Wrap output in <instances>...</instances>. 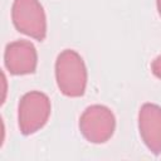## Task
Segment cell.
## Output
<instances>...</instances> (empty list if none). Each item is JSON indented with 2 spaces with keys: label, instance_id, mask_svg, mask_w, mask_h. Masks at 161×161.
Here are the masks:
<instances>
[{
  "label": "cell",
  "instance_id": "obj_2",
  "mask_svg": "<svg viewBox=\"0 0 161 161\" xmlns=\"http://www.w3.org/2000/svg\"><path fill=\"white\" fill-rule=\"evenodd\" d=\"M52 104L49 97L39 91L25 93L18 106V123L23 135H31L45 126Z\"/></svg>",
  "mask_w": 161,
  "mask_h": 161
},
{
  "label": "cell",
  "instance_id": "obj_4",
  "mask_svg": "<svg viewBox=\"0 0 161 161\" xmlns=\"http://www.w3.org/2000/svg\"><path fill=\"white\" fill-rule=\"evenodd\" d=\"M114 128V114L103 104H93L87 107L79 118L80 133L88 142L92 143L107 142L113 136Z\"/></svg>",
  "mask_w": 161,
  "mask_h": 161
},
{
  "label": "cell",
  "instance_id": "obj_7",
  "mask_svg": "<svg viewBox=\"0 0 161 161\" xmlns=\"http://www.w3.org/2000/svg\"><path fill=\"white\" fill-rule=\"evenodd\" d=\"M151 72H152V74L156 78L161 79V54L157 55L152 60V63H151Z\"/></svg>",
  "mask_w": 161,
  "mask_h": 161
},
{
  "label": "cell",
  "instance_id": "obj_8",
  "mask_svg": "<svg viewBox=\"0 0 161 161\" xmlns=\"http://www.w3.org/2000/svg\"><path fill=\"white\" fill-rule=\"evenodd\" d=\"M156 4H157V11H158V15L161 16V0H156Z\"/></svg>",
  "mask_w": 161,
  "mask_h": 161
},
{
  "label": "cell",
  "instance_id": "obj_1",
  "mask_svg": "<svg viewBox=\"0 0 161 161\" xmlns=\"http://www.w3.org/2000/svg\"><path fill=\"white\" fill-rule=\"evenodd\" d=\"M55 79L59 91L67 97H80L87 87V68L82 57L73 49H64L55 60Z\"/></svg>",
  "mask_w": 161,
  "mask_h": 161
},
{
  "label": "cell",
  "instance_id": "obj_3",
  "mask_svg": "<svg viewBox=\"0 0 161 161\" xmlns=\"http://www.w3.org/2000/svg\"><path fill=\"white\" fill-rule=\"evenodd\" d=\"M11 19L18 31L39 42L44 40L47 35V18L39 0H14Z\"/></svg>",
  "mask_w": 161,
  "mask_h": 161
},
{
  "label": "cell",
  "instance_id": "obj_5",
  "mask_svg": "<svg viewBox=\"0 0 161 161\" xmlns=\"http://www.w3.org/2000/svg\"><path fill=\"white\" fill-rule=\"evenodd\" d=\"M4 63L10 74L23 75L34 73L38 64V54L33 43L16 40L9 43L4 53Z\"/></svg>",
  "mask_w": 161,
  "mask_h": 161
},
{
  "label": "cell",
  "instance_id": "obj_6",
  "mask_svg": "<svg viewBox=\"0 0 161 161\" xmlns=\"http://www.w3.org/2000/svg\"><path fill=\"white\" fill-rule=\"evenodd\" d=\"M138 130L147 148L161 153V107L155 103H145L138 112Z\"/></svg>",
  "mask_w": 161,
  "mask_h": 161
}]
</instances>
